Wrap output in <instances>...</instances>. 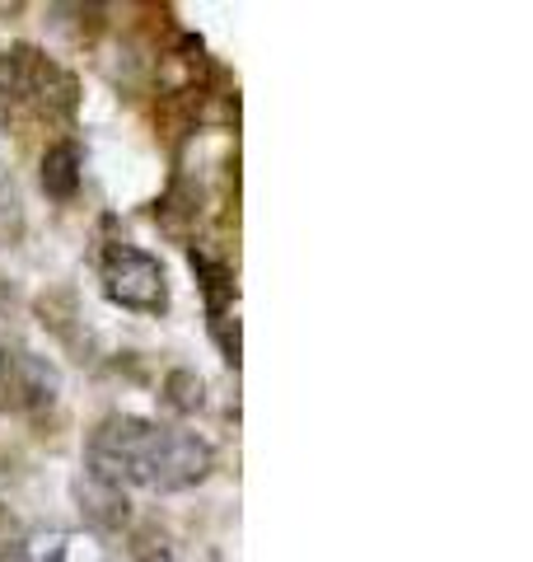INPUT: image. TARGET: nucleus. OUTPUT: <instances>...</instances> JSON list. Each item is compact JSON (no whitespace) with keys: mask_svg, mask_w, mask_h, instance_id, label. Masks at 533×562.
I'll return each instance as SVG.
<instances>
[{"mask_svg":"<svg viewBox=\"0 0 533 562\" xmlns=\"http://www.w3.org/2000/svg\"><path fill=\"white\" fill-rule=\"evenodd\" d=\"M84 473L113 483V487H146V492H183L211 479L216 450L197 431L165 427L150 417H103L89 431Z\"/></svg>","mask_w":533,"mask_h":562,"instance_id":"obj_1","label":"nucleus"},{"mask_svg":"<svg viewBox=\"0 0 533 562\" xmlns=\"http://www.w3.org/2000/svg\"><path fill=\"white\" fill-rule=\"evenodd\" d=\"M80 85L70 70L38 47L0 52V127H24V122H61L76 113Z\"/></svg>","mask_w":533,"mask_h":562,"instance_id":"obj_2","label":"nucleus"},{"mask_svg":"<svg viewBox=\"0 0 533 562\" xmlns=\"http://www.w3.org/2000/svg\"><path fill=\"white\" fill-rule=\"evenodd\" d=\"M99 268H103V291H109L113 305L136 310V314H165L169 310V277H165V262L155 254L117 239L103 249Z\"/></svg>","mask_w":533,"mask_h":562,"instance_id":"obj_3","label":"nucleus"},{"mask_svg":"<svg viewBox=\"0 0 533 562\" xmlns=\"http://www.w3.org/2000/svg\"><path fill=\"white\" fill-rule=\"evenodd\" d=\"M61 394V375L47 357H33L29 347L0 338V413H38L52 408Z\"/></svg>","mask_w":533,"mask_h":562,"instance_id":"obj_4","label":"nucleus"},{"mask_svg":"<svg viewBox=\"0 0 533 562\" xmlns=\"http://www.w3.org/2000/svg\"><path fill=\"white\" fill-rule=\"evenodd\" d=\"M76 497H80V512L94 520V525H122L127 520V492L113 487V483H103L94 479V473H84L80 469V479H76Z\"/></svg>","mask_w":533,"mask_h":562,"instance_id":"obj_5","label":"nucleus"},{"mask_svg":"<svg viewBox=\"0 0 533 562\" xmlns=\"http://www.w3.org/2000/svg\"><path fill=\"white\" fill-rule=\"evenodd\" d=\"M43 192L57 202H70L80 192V146L76 140H57L43 155Z\"/></svg>","mask_w":533,"mask_h":562,"instance_id":"obj_6","label":"nucleus"},{"mask_svg":"<svg viewBox=\"0 0 533 562\" xmlns=\"http://www.w3.org/2000/svg\"><path fill=\"white\" fill-rule=\"evenodd\" d=\"M24 225H29L24 192H20V183H14L10 165L0 160V244H20L24 239Z\"/></svg>","mask_w":533,"mask_h":562,"instance_id":"obj_7","label":"nucleus"},{"mask_svg":"<svg viewBox=\"0 0 533 562\" xmlns=\"http://www.w3.org/2000/svg\"><path fill=\"white\" fill-rule=\"evenodd\" d=\"M24 549H29V535H24L20 516H14L10 506L0 502V562H20Z\"/></svg>","mask_w":533,"mask_h":562,"instance_id":"obj_8","label":"nucleus"},{"mask_svg":"<svg viewBox=\"0 0 533 562\" xmlns=\"http://www.w3.org/2000/svg\"><path fill=\"white\" fill-rule=\"evenodd\" d=\"M140 562H173V558H165V553H146V558H140Z\"/></svg>","mask_w":533,"mask_h":562,"instance_id":"obj_9","label":"nucleus"}]
</instances>
